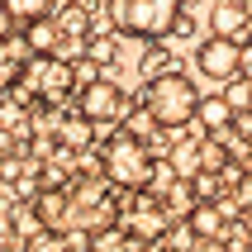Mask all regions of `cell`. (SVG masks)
Segmentation results:
<instances>
[{"label": "cell", "mask_w": 252, "mask_h": 252, "mask_svg": "<svg viewBox=\"0 0 252 252\" xmlns=\"http://www.w3.org/2000/svg\"><path fill=\"white\" fill-rule=\"evenodd\" d=\"M143 110H148V119L157 128H186L200 114V91H195V81L186 71L167 67V71H157V76H148V86H143Z\"/></svg>", "instance_id": "obj_1"}, {"label": "cell", "mask_w": 252, "mask_h": 252, "mask_svg": "<svg viewBox=\"0 0 252 252\" xmlns=\"http://www.w3.org/2000/svg\"><path fill=\"white\" fill-rule=\"evenodd\" d=\"M100 167H105L110 186H119V190H148V186H153V176H157L153 153H148V143H143L133 128H119V133L105 143Z\"/></svg>", "instance_id": "obj_2"}, {"label": "cell", "mask_w": 252, "mask_h": 252, "mask_svg": "<svg viewBox=\"0 0 252 252\" xmlns=\"http://www.w3.org/2000/svg\"><path fill=\"white\" fill-rule=\"evenodd\" d=\"M110 19L128 38L162 43L181 24V0H110Z\"/></svg>", "instance_id": "obj_3"}, {"label": "cell", "mask_w": 252, "mask_h": 252, "mask_svg": "<svg viewBox=\"0 0 252 252\" xmlns=\"http://www.w3.org/2000/svg\"><path fill=\"white\" fill-rule=\"evenodd\" d=\"M14 71H19V95H33V100H62L76 81L57 53H29V62Z\"/></svg>", "instance_id": "obj_4"}, {"label": "cell", "mask_w": 252, "mask_h": 252, "mask_svg": "<svg viewBox=\"0 0 252 252\" xmlns=\"http://www.w3.org/2000/svg\"><path fill=\"white\" fill-rule=\"evenodd\" d=\"M195 71H205L210 81H238L243 76V43L238 38H224V33H214L195 48Z\"/></svg>", "instance_id": "obj_5"}, {"label": "cell", "mask_w": 252, "mask_h": 252, "mask_svg": "<svg viewBox=\"0 0 252 252\" xmlns=\"http://www.w3.org/2000/svg\"><path fill=\"white\" fill-rule=\"evenodd\" d=\"M81 114L91 119V124H114V119L124 114V91H119L114 81H105V76L86 81V91H81Z\"/></svg>", "instance_id": "obj_6"}, {"label": "cell", "mask_w": 252, "mask_h": 252, "mask_svg": "<svg viewBox=\"0 0 252 252\" xmlns=\"http://www.w3.org/2000/svg\"><path fill=\"white\" fill-rule=\"evenodd\" d=\"M162 210H153V205H143V210H133V214H124V238H133V243H153L157 233H162Z\"/></svg>", "instance_id": "obj_7"}, {"label": "cell", "mask_w": 252, "mask_h": 252, "mask_svg": "<svg viewBox=\"0 0 252 252\" xmlns=\"http://www.w3.org/2000/svg\"><path fill=\"white\" fill-rule=\"evenodd\" d=\"M248 19H252V14H248V5H238V0H214V14H210L214 33H224V38H238Z\"/></svg>", "instance_id": "obj_8"}, {"label": "cell", "mask_w": 252, "mask_h": 252, "mask_svg": "<svg viewBox=\"0 0 252 252\" xmlns=\"http://www.w3.org/2000/svg\"><path fill=\"white\" fill-rule=\"evenodd\" d=\"M195 119L210 128V133H224V128L238 119V110L228 105V95H205V100H200V114H195Z\"/></svg>", "instance_id": "obj_9"}, {"label": "cell", "mask_w": 252, "mask_h": 252, "mask_svg": "<svg viewBox=\"0 0 252 252\" xmlns=\"http://www.w3.org/2000/svg\"><path fill=\"white\" fill-rule=\"evenodd\" d=\"M57 38H62V24H57V19H33L29 33H24V48L29 53H53Z\"/></svg>", "instance_id": "obj_10"}, {"label": "cell", "mask_w": 252, "mask_h": 252, "mask_svg": "<svg viewBox=\"0 0 252 252\" xmlns=\"http://www.w3.org/2000/svg\"><path fill=\"white\" fill-rule=\"evenodd\" d=\"M91 133H95V124H91L81 110H76V114H67V119H62V128H57L62 148H91Z\"/></svg>", "instance_id": "obj_11"}, {"label": "cell", "mask_w": 252, "mask_h": 252, "mask_svg": "<svg viewBox=\"0 0 252 252\" xmlns=\"http://www.w3.org/2000/svg\"><path fill=\"white\" fill-rule=\"evenodd\" d=\"M190 228L200 238H224V210L219 205H195L190 210Z\"/></svg>", "instance_id": "obj_12"}, {"label": "cell", "mask_w": 252, "mask_h": 252, "mask_svg": "<svg viewBox=\"0 0 252 252\" xmlns=\"http://www.w3.org/2000/svg\"><path fill=\"white\" fill-rule=\"evenodd\" d=\"M38 219H43V224H67V219H71V214H67V195H62V190H43V195H38Z\"/></svg>", "instance_id": "obj_13"}, {"label": "cell", "mask_w": 252, "mask_h": 252, "mask_svg": "<svg viewBox=\"0 0 252 252\" xmlns=\"http://www.w3.org/2000/svg\"><path fill=\"white\" fill-rule=\"evenodd\" d=\"M5 10L14 14V24H33L53 14V0H5Z\"/></svg>", "instance_id": "obj_14"}, {"label": "cell", "mask_w": 252, "mask_h": 252, "mask_svg": "<svg viewBox=\"0 0 252 252\" xmlns=\"http://www.w3.org/2000/svg\"><path fill=\"white\" fill-rule=\"evenodd\" d=\"M24 252H71L67 233H57V228H38V233H29Z\"/></svg>", "instance_id": "obj_15"}, {"label": "cell", "mask_w": 252, "mask_h": 252, "mask_svg": "<svg viewBox=\"0 0 252 252\" xmlns=\"http://www.w3.org/2000/svg\"><path fill=\"white\" fill-rule=\"evenodd\" d=\"M57 24H62V33H67V38H81V43H86V33H91V19H86L81 5H71L67 14H57Z\"/></svg>", "instance_id": "obj_16"}, {"label": "cell", "mask_w": 252, "mask_h": 252, "mask_svg": "<svg viewBox=\"0 0 252 252\" xmlns=\"http://www.w3.org/2000/svg\"><path fill=\"white\" fill-rule=\"evenodd\" d=\"M86 57L100 62V67L114 62V38H110V33H91V38H86Z\"/></svg>", "instance_id": "obj_17"}, {"label": "cell", "mask_w": 252, "mask_h": 252, "mask_svg": "<svg viewBox=\"0 0 252 252\" xmlns=\"http://www.w3.org/2000/svg\"><path fill=\"white\" fill-rule=\"evenodd\" d=\"M224 95H228V105H233L238 114H248V110H252V86H248V81H228Z\"/></svg>", "instance_id": "obj_18"}, {"label": "cell", "mask_w": 252, "mask_h": 252, "mask_svg": "<svg viewBox=\"0 0 252 252\" xmlns=\"http://www.w3.org/2000/svg\"><path fill=\"white\" fill-rule=\"evenodd\" d=\"M10 33H14V14L5 10V0H0V43L10 38Z\"/></svg>", "instance_id": "obj_19"}, {"label": "cell", "mask_w": 252, "mask_h": 252, "mask_svg": "<svg viewBox=\"0 0 252 252\" xmlns=\"http://www.w3.org/2000/svg\"><path fill=\"white\" fill-rule=\"evenodd\" d=\"M243 76H252V48H243Z\"/></svg>", "instance_id": "obj_20"}, {"label": "cell", "mask_w": 252, "mask_h": 252, "mask_svg": "<svg viewBox=\"0 0 252 252\" xmlns=\"http://www.w3.org/2000/svg\"><path fill=\"white\" fill-rule=\"evenodd\" d=\"M248 14H252V0H248Z\"/></svg>", "instance_id": "obj_21"}]
</instances>
